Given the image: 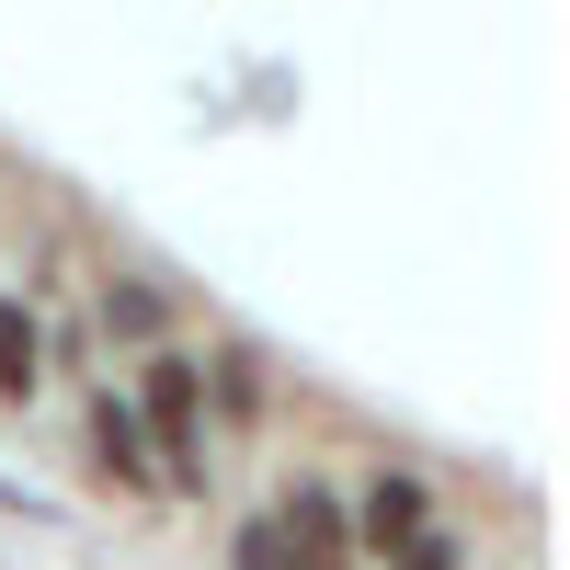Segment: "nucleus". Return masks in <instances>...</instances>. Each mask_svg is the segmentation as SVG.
Returning <instances> with one entry per match:
<instances>
[{
  "label": "nucleus",
  "instance_id": "f257e3e1",
  "mask_svg": "<svg viewBox=\"0 0 570 570\" xmlns=\"http://www.w3.org/2000/svg\"><path fill=\"white\" fill-rule=\"evenodd\" d=\"M126 411H137V445H149L160 502H206V491H217V434H206V376H195V343L137 354Z\"/></svg>",
  "mask_w": 570,
  "mask_h": 570
},
{
  "label": "nucleus",
  "instance_id": "f03ea898",
  "mask_svg": "<svg viewBox=\"0 0 570 570\" xmlns=\"http://www.w3.org/2000/svg\"><path fill=\"white\" fill-rule=\"evenodd\" d=\"M263 513H274V537H285V559H297V570H365V548H354V502H343V480H331V468H285Z\"/></svg>",
  "mask_w": 570,
  "mask_h": 570
},
{
  "label": "nucleus",
  "instance_id": "7ed1b4c3",
  "mask_svg": "<svg viewBox=\"0 0 570 570\" xmlns=\"http://www.w3.org/2000/svg\"><path fill=\"white\" fill-rule=\"evenodd\" d=\"M91 343L126 354V365L160 354V343H183V297H171L149 263H104V274H91Z\"/></svg>",
  "mask_w": 570,
  "mask_h": 570
},
{
  "label": "nucleus",
  "instance_id": "20e7f679",
  "mask_svg": "<svg viewBox=\"0 0 570 570\" xmlns=\"http://www.w3.org/2000/svg\"><path fill=\"white\" fill-rule=\"evenodd\" d=\"M195 376H206V434H217V445L263 434L274 400H285V376H274V354L252 343V331H217V343L195 354Z\"/></svg>",
  "mask_w": 570,
  "mask_h": 570
},
{
  "label": "nucleus",
  "instance_id": "39448f33",
  "mask_svg": "<svg viewBox=\"0 0 570 570\" xmlns=\"http://www.w3.org/2000/svg\"><path fill=\"white\" fill-rule=\"evenodd\" d=\"M80 468H91V491H104V502H160L149 445H137V411H126L115 376H91V389H80Z\"/></svg>",
  "mask_w": 570,
  "mask_h": 570
},
{
  "label": "nucleus",
  "instance_id": "423d86ee",
  "mask_svg": "<svg viewBox=\"0 0 570 570\" xmlns=\"http://www.w3.org/2000/svg\"><path fill=\"white\" fill-rule=\"evenodd\" d=\"M422 525H434V480H422V468H376V480L354 491V548H365V570L400 559Z\"/></svg>",
  "mask_w": 570,
  "mask_h": 570
},
{
  "label": "nucleus",
  "instance_id": "0eeeda50",
  "mask_svg": "<svg viewBox=\"0 0 570 570\" xmlns=\"http://www.w3.org/2000/svg\"><path fill=\"white\" fill-rule=\"evenodd\" d=\"M35 389H46V308L0 297V411H23Z\"/></svg>",
  "mask_w": 570,
  "mask_h": 570
},
{
  "label": "nucleus",
  "instance_id": "6e6552de",
  "mask_svg": "<svg viewBox=\"0 0 570 570\" xmlns=\"http://www.w3.org/2000/svg\"><path fill=\"white\" fill-rule=\"evenodd\" d=\"M228 570H297L285 537H274V513H240V525H228Z\"/></svg>",
  "mask_w": 570,
  "mask_h": 570
},
{
  "label": "nucleus",
  "instance_id": "1a4fd4ad",
  "mask_svg": "<svg viewBox=\"0 0 570 570\" xmlns=\"http://www.w3.org/2000/svg\"><path fill=\"white\" fill-rule=\"evenodd\" d=\"M376 570H468V537H456V525H422L400 559H376Z\"/></svg>",
  "mask_w": 570,
  "mask_h": 570
},
{
  "label": "nucleus",
  "instance_id": "9d476101",
  "mask_svg": "<svg viewBox=\"0 0 570 570\" xmlns=\"http://www.w3.org/2000/svg\"><path fill=\"white\" fill-rule=\"evenodd\" d=\"M46 354H58V365L80 376V365H91V354H104V343H91V320H58V331H46Z\"/></svg>",
  "mask_w": 570,
  "mask_h": 570
},
{
  "label": "nucleus",
  "instance_id": "9b49d317",
  "mask_svg": "<svg viewBox=\"0 0 570 570\" xmlns=\"http://www.w3.org/2000/svg\"><path fill=\"white\" fill-rule=\"evenodd\" d=\"M0 513H23V525H46V502H35L23 480H0Z\"/></svg>",
  "mask_w": 570,
  "mask_h": 570
}]
</instances>
